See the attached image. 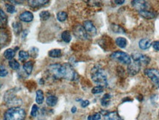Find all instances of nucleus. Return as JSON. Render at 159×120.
<instances>
[{
    "mask_svg": "<svg viewBox=\"0 0 159 120\" xmlns=\"http://www.w3.org/2000/svg\"><path fill=\"white\" fill-rule=\"evenodd\" d=\"M48 71L51 76L55 80H74L77 76V73L70 64H52L48 67Z\"/></svg>",
    "mask_w": 159,
    "mask_h": 120,
    "instance_id": "f257e3e1",
    "label": "nucleus"
},
{
    "mask_svg": "<svg viewBox=\"0 0 159 120\" xmlns=\"http://www.w3.org/2000/svg\"><path fill=\"white\" fill-rule=\"evenodd\" d=\"M91 78L98 86L106 87L108 86L107 75L105 71L99 66H95L91 70Z\"/></svg>",
    "mask_w": 159,
    "mask_h": 120,
    "instance_id": "f03ea898",
    "label": "nucleus"
},
{
    "mask_svg": "<svg viewBox=\"0 0 159 120\" xmlns=\"http://www.w3.org/2000/svg\"><path fill=\"white\" fill-rule=\"evenodd\" d=\"M26 116L27 113L24 109L20 107H13L4 112L3 120H24Z\"/></svg>",
    "mask_w": 159,
    "mask_h": 120,
    "instance_id": "7ed1b4c3",
    "label": "nucleus"
},
{
    "mask_svg": "<svg viewBox=\"0 0 159 120\" xmlns=\"http://www.w3.org/2000/svg\"><path fill=\"white\" fill-rule=\"evenodd\" d=\"M111 58L122 64H127L128 66L131 63V57L126 52L123 51H115L111 54Z\"/></svg>",
    "mask_w": 159,
    "mask_h": 120,
    "instance_id": "20e7f679",
    "label": "nucleus"
},
{
    "mask_svg": "<svg viewBox=\"0 0 159 120\" xmlns=\"http://www.w3.org/2000/svg\"><path fill=\"white\" fill-rule=\"evenodd\" d=\"M144 75L150 80L152 83L157 89L159 88V71L158 69L150 68L146 69L144 72Z\"/></svg>",
    "mask_w": 159,
    "mask_h": 120,
    "instance_id": "39448f33",
    "label": "nucleus"
},
{
    "mask_svg": "<svg viewBox=\"0 0 159 120\" xmlns=\"http://www.w3.org/2000/svg\"><path fill=\"white\" fill-rule=\"evenodd\" d=\"M73 35L76 37L77 38L81 40H87L88 38V34L87 31L84 29V26H81V24H76L73 27Z\"/></svg>",
    "mask_w": 159,
    "mask_h": 120,
    "instance_id": "423d86ee",
    "label": "nucleus"
},
{
    "mask_svg": "<svg viewBox=\"0 0 159 120\" xmlns=\"http://www.w3.org/2000/svg\"><path fill=\"white\" fill-rule=\"evenodd\" d=\"M131 58L134 61L140 63L141 64L147 65L150 62V58L147 55H143L142 53H134L131 55Z\"/></svg>",
    "mask_w": 159,
    "mask_h": 120,
    "instance_id": "0eeeda50",
    "label": "nucleus"
},
{
    "mask_svg": "<svg viewBox=\"0 0 159 120\" xmlns=\"http://www.w3.org/2000/svg\"><path fill=\"white\" fill-rule=\"evenodd\" d=\"M131 4H132L133 7L135 9H136L137 10H139V12L142 11V10H148L149 8V4L148 2L146 1H142V0H135V1H131Z\"/></svg>",
    "mask_w": 159,
    "mask_h": 120,
    "instance_id": "6e6552de",
    "label": "nucleus"
},
{
    "mask_svg": "<svg viewBox=\"0 0 159 120\" xmlns=\"http://www.w3.org/2000/svg\"><path fill=\"white\" fill-rule=\"evenodd\" d=\"M84 27L87 31V34L91 36H95L97 34V29L93 24V23L89 20H87L84 22Z\"/></svg>",
    "mask_w": 159,
    "mask_h": 120,
    "instance_id": "1a4fd4ad",
    "label": "nucleus"
},
{
    "mask_svg": "<svg viewBox=\"0 0 159 120\" xmlns=\"http://www.w3.org/2000/svg\"><path fill=\"white\" fill-rule=\"evenodd\" d=\"M141 65L140 63L136 62V61H134L131 62L129 66H128V72L131 75H136L139 72L140 69H141Z\"/></svg>",
    "mask_w": 159,
    "mask_h": 120,
    "instance_id": "9d476101",
    "label": "nucleus"
},
{
    "mask_svg": "<svg viewBox=\"0 0 159 120\" xmlns=\"http://www.w3.org/2000/svg\"><path fill=\"white\" fill-rule=\"evenodd\" d=\"M29 5L32 8H39L49 2V0H29Z\"/></svg>",
    "mask_w": 159,
    "mask_h": 120,
    "instance_id": "9b49d317",
    "label": "nucleus"
},
{
    "mask_svg": "<svg viewBox=\"0 0 159 120\" xmlns=\"http://www.w3.org/2000/svg\"><path fill=\"white\" fill-rule=\"evenodd\" d=\"M19 18L21 21H24V22H31L32 21H33L34 16L32 14V13L27 10V11L23 12V13H21L20 14Z\"/></svg>",
    "mask_w": 159,
    "mask_h": 120,
    "instance_id": "f8f14e48",
    "label": "nucleus"
},
{
    "mask_svg": "<svg viewBox=\"0 0 159 120\" xmlns=\"http://www.w3.org/2000/svg\"><path fill=\"white\" fill-rule=\"evenodd\" d=\"M152 46V41L149 38H142L139 41V47L141 50H148Z\"/></svg>",
    "mask_w": 159,
    "mask_h": 120,
    "instance_id": "ddd939ff",
    "label": "nucleus"
},
{
    "mask_svg": "<svg viewBox=\"0 0 159 120\" xmlns=\"http://www.w3.org/2000/svg\"><path fill=\"white\" fill-rule=\"evenodd\" d=\"M139 14L141 15L143 18H147V19H152V18H154L156 16V13H155V12L150 10H142V11H139Z\"/></svg>",
    "mask_w": 159,
    "mask_h": 120,
    "instance_id": "4468645a",
    "label": "nucleus"
},
{
    "mask_svg": "<svg viewBox=\"0 0 159 120\" xmlns=\"http://www.w3.org/2000/svg\"><path fill=\"white\" fill-rule=\"evenodd\" d=\"M105 120H123L117 111L109 112L104 115Z\"/></svg>",
    "mask_w": 159,
    "mask_h": 120,
    "instance_id": "2eb2a0df",
    "label": "nucleus"
},
{
    "mask_svg": "<svg viewBox=\"0 0 159 120\" xmlns=\"http://www.w3.org/2000/svg\"><path fill=\"white\" fill-rule=\"evenodd\" d=\"M115 43L117 47H119L121 49H124L126 48V46H127L128 41L126 40V38H123V37H118V38H117V39L115 40Z\"/></svg>",
    "mask_w": 159,
    "mask_h": 120,
    "instance_id": "dca6fc26",
    "label": "nucleus"
},
{
    "mask_svg": "<svg viewBox=\"0 0 159 120\" xmlns=\"http://www.w3.org/2000/svg\"><path fill=\"white\" fill-rule=\"evenodd\" d=\"M58 101V98L54 95H50L46 98V104L50 107H54L57 105Z\"/></svg>",
    "mask_w": 159,
    "mask_h": 120,
    "instance_id": "f3484780",
    "label": "nucleus"
},
{
    "mask_svg": "<svg viewBox=\"0 0 159 120\" xmlns=\"http://www.w3.org/2000/svg\"><path fill=\"white\" fill-rule=\"evenodd\" d=\"M33 65H34V64L32 61H27V62H26L25 64H24L23 68H24V72H26L27 75H29L31 73H32V70H33Z\"/></svg>",
    "mask_w": 159,
    "mask_h": 120,
    "instance_id": "a211bd4d",
    "label": "nucleus"
},
{
    "mask_svg": "<svg viewBox=\"0 0 159 120\" xmlns=\"http://www.w3.org/2000/svg\"><path fill=\"white\" fill-rule=\"evenodd\" d=\"M4 58L7 60H9V61H11L15 55V50H13V49H7L4 51V54H3Z\"/></svg>",
    "mask_w": 159,
    "mask_h": 120,
    "instance_id": "6ab92c4d",
    "label": "nucleus"
},
{
    "mask_svg": "<svg viewBox=\"0 0 159 120\" xmlns=\"http://www.w3.org/2000/svg\"><path fill=\"white\" fill-rule=\"evenodd\" d=\"M12 27H13V31H14V33L16 35H18L21 33H22V24L20 22H18V21L13 22Z\"/></svg>",
    "mask_w": 159,
    "mask_h": 120,
    "instance_id": "aec40b11",
    "label": "nucleus"
},
{
    "mask_svg": "<svg viewBox=\"0 0 159 120\" xmlns=\"http://www.w3.org/2000/svg\"><path fill=\"white\" fill-rule=\"evenodd\" d=\"M35 100H36V102L39 105H41L44 102V94L42 90H38L36 91V98H35Z\"/></svg>",
    "mask_w": 159,
    "mask_h": 120,
    "instance_id": "412c9836",
    "label": "nucleus"
},
{
    "mask_svg": "<svg viewBox=\"0 0 159 120\" xmlns=\"http://www.w3.org/2000/svg\"><path fill=\"white\" fill-rule=\"evenodd\" d=\"M49 56L53 58H60V57L62 56L61 50H60V49H54V50H50L49 52Z\"/></svg>",
    "mask_w": 159,
    "mask_h": 120,
    "instance_id": "4be33fe9",
    "label": "nucleus"
},
{
    "mask_svg": "<svg viewBox=\"0 0 159 120\" xmlns=\"http://www.w3.org/2000/svg\"><path fill=\"white\" fill-rule=\"evenodd\" d=\"M111 94H105L103 95V98L101 99V105L103 107H106L110 104V100H111Z\"/></svg>",
    "mask_w": 159,
    "mask_h": 120,
    "instance_id": "5701e85b",
    "label": "nucleus"
},
{
    "mask_svg": "<svg viewBox=\"0 0 159 120\" xmlns=\"http://www.w3.org/2000/svg\"><path fill=\"white\" fill-rule=\"evenodd\" d=\"M62 39L63 41H65V43H70V41H71V35H70V32L68 31V30H65V31L63 32L61 35Z\"/></svg>",
    "mask_w": 159,
    "mask_h": 120,
    "instance_id": "b1692460",
    "label": "nucleus"
},
{
    "mask_svg": "<svg viewBox=\"0 0 159 120\" xmlns=\"http://www.w3.org/2000/svg\"><path fill=\"white\" fill-rule=\"evenodd\" d=\"M0 20H1V27H3V26H5L7 24V15L4 12L2 9H0Z\"/></svg>",
    "mask_w": 159,
    "mask_h": 120,
    "instance_id": "393cba45",
    "label": "nucleus"
},
{
    "mask_svg": "<svg viewBox=\"0 0 159 120\" xmlns=\"http://www.w3.org/2000/svg\"><path fill=\"white\" fill-rule=\"evenodd\" d=\"M68 18V14L65 11H60L58 12L57 14V18L59 21L60 22H63V21H65Z\"/></svg>",
    "mask_w": 159,
    "mask_h": 120,
    "instance_id": "a878e982",
    "label": "nucleus"
},
{
    "mask_svg": "<svg viewBox=\"0 0 159 120\" xmlns=\"http://www.w3.org/2000/svg\"><path fill=\"white\" fill-rule=\"evenodd\" d=\"M29 56V52L24 51V50H21L18 52V58H19V60L21 61H26L27 59H28Z\"/></svg>",
    "mask_w": 159,
    "mask_h": 120,
    "instance_id": "bb28decb",
    "label": "nucleus"
},
{
    "mask_svg": "<svg viewBox=\"0 0 159 120\" xmlns=\"http://www.w3.org/2000/svg\"><path fill=\"white\" fill-rule=\"evenodd\" d=\"M51 16L50 12L48 11V10H44V11H41L40 13V18H41V21H47Z\"/></svg>",
    "mask_w": 159,
    "mask_h": 120,
    "instance_id": "cd10ccee",
    "label": "nucleus"
},
{
    "mask_svg": "<svg viewBox=\"0 0 159 120\" xmlns=\"http://www.w3.org/2000/svg\"><path fill=\"white\" fill-rule=\"evenodd\" d=\"M8 64H9V67H10L12 69H13V70H18L20 67L19 63H18L17 61H15V60H11V61H9Z\"/></svg>",
    "mask_w": 159,
    "mask_h": 120,
    "instance_id": "c85d7f7f",
    "label": "nucleus"
},
{
    "mask_svg": "<svg viewBox=\"0 0 159 120\" xmlns=\"http://www.w3.org/2000/svg\"><path fill=\"white\" fill-rule=\"evenodd\" d=\"M112 30L113 32L116 33H125V30L120 26L117 25V24H112Z\"/></svg>",
    "mask_w": 159,
    "mask_h": 120,
    "instance_id": "c756f323",
    "label": "nucleus"
},
{
    "mask_svg": "<svg viewBox=\"0 0 159 120\" xmlns=\"http://www.w3.org/2000/svg\"><path fill=\"white\" fill-rule=\"evenodd\" d=\"M38 53H39V50H38L37 47H32V48L29 50V54L32 58H37V56L38 55Z\"/></svg>",
    "mask_w": 159,
    "mask_h": 120,
    "instance_id": "7c9ffc66",
    "label": "nucleus"
},
{
    "mask_svg": "<svg viewBox=\"0 0 159 120\" xmlns=\"http://www.w3.org/2000/svg\"><path fill=\"white\" fill-rule=\"evenodd\" d=\"M104 90V87L101 86H96L92 89V93L94 94H101Z\"/></svg>",
    "mask_w": 159,
    "mask_h": 120,
    "instance_id": "2f4dec72",
    "label": "nucleus"
},
{
    "mask_svg": "<svg viewBox=\"0 0 159 120\" xmlns=\"http://www.w3.org/2000/svg\"><path fill=\"white\" fill-rule=\"evenodd\" d=\"M38 110H39V108H38V105H33L32 107V110H31V116H32V117H36L37 115H38Z\"/></svg>",
    "mask_w": 159,
    "mask_h": 120,
    "instance_id": "473e14b6",
    "label": "nucleus"
},
{
    "mask_svg": "<svg viewBox=\"0 0 159 120\" xmlns=\"http://www.w3.org/2000/svg\"><path fill=\"white\" fill-rule=\"evenodd\" d=\"M6 7V10L9 13H14L15 12H16V10H15V7L13 5L10 4H5Z\"/></svg>",
    "mask_w": 159,
    "mask_h": 120,
    "instance_id": "72a5a7b5",
    "label": "nucleus"
},
{
    "mask_svg": "<svg viewBox=\"0 0 159 120\" xmlns=\"http://www.w3.org/2000/svg\"><path fill=\"white\" fill-rule=\"evenodd\" d=\"M101 119V115L100 113H96L92 116H89L88 119L89 120H100Z\"/></svg>",
    "mask_w": 159,
    "mask_h": 120,
    "instance_id": "f704fd0d",
    "label": "nucleus"
},
{
    "mask_svg": "<svg viewBox=\"0 0 159 120\" xmlns=\"http://www.w3.org/2000/svg\"><path fill=\"white\" fill-rule=\"evenodd\" d=\"M7 74H8V72H7V70L6 69L5 67L3 65H1V72H0V76H1V78H4V77L7 76Z\"/></svg>",
    "mask_w": 159,
    "mask_h": 120,
    "instance_id": "c9c22d12",
    "label": "nucleus"
},
{
    "mask_svg": "<svg viewBox=\"0 0 159 120\" xmlns=\"http://www.w3.org/2000/svg\"><path fill=\"white\" fill-rule=\"evenodd\" d=\"M152 47L155 51H159V41H155L152 43Z\"/></svg>",
    "mask_w": 159,
    "mask_h": 120,
    "instance_id": "e433bc0d",
    "label": "nucleus"
},
{
    "mask_svg": "<svg viewBox=\"0 0 159 120\" xmlns=\"http://www.w3.org/2000/svg\"><path fill=\"white\" fill-rule=\"evenodd\" d=\"M89 105V100H82L81 102V106L82 108H86Z\"/></svg>",
    "mask_w": 159,
    "mask_h": 120,
    "instance_id": "4c0bfd02",
    "label": "nucleus"
},
{
    "mask_svg": "<svg viewBox=\"0 0 159 120\" xmlns=\"http://www.w3.org/2000/svg\"><path fill=\"white\" fill-rule=\"evenodd\" d=\"M28 35V30H23L22 33H21V37H22L23 39H24V38L27 37V35Z\"/></svg>",
    "mask_w": 159,
    "mask_h": 120,
    "instance_id": "58836bf2",
    "label": "nucleus"
},
{
    "mask_svg": "<svg viewBox=\"0 0 159 120\" xmlns=\"http://www.w3.org/2000/svg\"><path fill=\"white\" fill-rule=\"evenodd\" d=\"M115 2L117 4H123V3L125 2V1H124V0H121V1H118V0H116V1H115Z\"/></svg>",
    "mask_w": 159,
    "mask_h": 120,
    "instance_id": "ea45409f",
    "label": "nucleus"
},
{
    "mask_svg": "<svg viewBox=\"0 0 159 120\" xmlns=\"http://www.w3.org/2000/svg\"><path fill=\"white\" fill-rule=\"evenodd\" d=\"M76 110H77V108H76V106H73V107L71 108V112L73 113H76Z\"/></svg>",
    "mask_w": 159,
    "mask_h": 120,
    "instance_id": "a19ab883",
    "label": "nucleus"
},
{
    "mask_svg": "<svg viewBox=\"0 0 159 120\" xmlns=\"http://www.w3.org/2000/svg\"><path fill=\"white\" fill-rule=\"evenodd\" d=\"M158 115H159V113H158Z\"/></svg>",
    "mask_w": 159,
    "mask_h": 120,
    "instance_id": "79ce46f5",
    "label": "nucleus"
}]
</instances>
